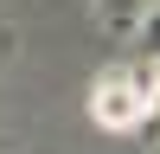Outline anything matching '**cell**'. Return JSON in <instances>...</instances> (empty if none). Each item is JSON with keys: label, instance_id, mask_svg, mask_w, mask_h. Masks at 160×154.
I'll list each match as a JSON object with an SVG mask.
<instances>
[{"label": "cell", "instance_id": "cell-2", "mask_svg": "<svg viewBox=\"0 0 160 154\" xmlns=\"http://www.w3.org/2000/svg\"><path fill=\"white\" fill-rule=\"evenodd\" d=\"M148 38H154V51H160V13H154V26H148Z\"/></svg>", "mask_w": 160, "mask_h": 154}, {"label": "cell", "instance_id": "cell-1", "mask_svg": "<svg viewBox=\"0 0 160 154\" xmlns=\"http://www.w3.org/2000/svg\"><path fill=\"white\" fill-rule=\"evenodd\" d=\"M148 103H160V90L148 84V77L109 71V77L96 84V122H102V128H135L141 116H148Z\"/></svg>", "mask_w": 160, "mask_h": 154}]
</instances>
